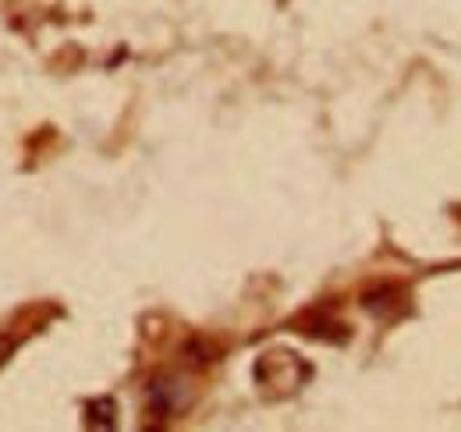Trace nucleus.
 I'll use <instances>...</instances> for the list:
<instances>
[{"label":"nucleus","instance_id":"obj_1","mask_svg":"<svg viewBox=\"0 0 461 432\" xmlns=\"http://www.w3.org/2000/svg\"><path fill=\"white\" fill-rule=\"evenodd\" d=\"M11 351H14V344H11L7 337H0V365H4L7 358H11Z\"/></svg>","mask_w":461,"mask_h":432}]
</instances>
